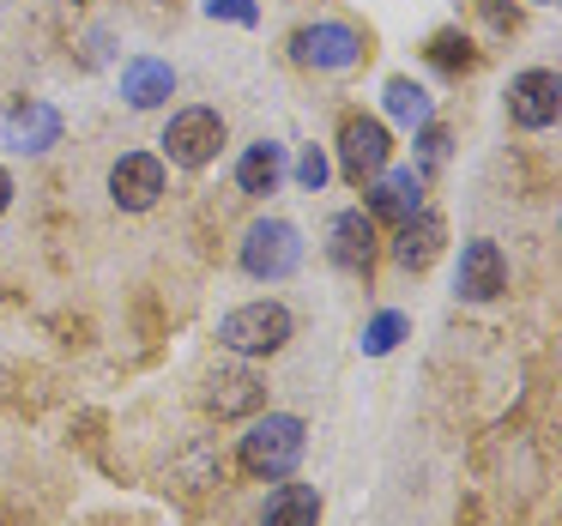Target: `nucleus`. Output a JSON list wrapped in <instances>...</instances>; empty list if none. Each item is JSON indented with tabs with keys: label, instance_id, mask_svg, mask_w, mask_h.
<instances>
[{
	"label": "nucleus",
	"instance_id": "18",
	"mask_svg": "<svg viewBox=\"0 0 562 526\" xmlns=\"http://www.w3.org/2000/svg\"><path fill=\"white\" fill-rule=\"evenodd\" d=\"M381 98H387V115L400 127H424V122H436V103H429V91L424 86H412V79H387V91H381Z\"/></svg>",
	"mask_w": 562,
	"mask_h": 526
},
{
	"label": "nucleus",
	"instance_id": "5",
	"mask_svg": "<svg viewBox=\"0 0 562 526\" xmlns=\"http://www.w3.org/2000/svg\"><path fill=\"white\" fill-rule=\"evenodd\" d=\"M164 158L182 164V170H206V164H218L224 152V115L206 110V103H188V110L170 115V127H164Z\"/></svg>",
	"mask_w": 562,
	"mask_h": 526
},
{
	"label": "nucleus",
	"instance_id": "15",
	"mask_svg": "<svg viewBox=\"0 0 562 526\" xmlns=\"http://www.w3.org/2000/svg\"><path fill=\"white\" fill-rule=\"evenodd\" d=\"M176 98V67L164 55H134L122 67V103L127 110H158V103Z\"/></svg>",
	"mask_w": 562,
	"mask_h": 526
},
{
	"label": "nucleus",
	"instance_id": "11",
	"mask_svg": "<svg viewBox=\"0 0 562 526\" xmlns=\"http://www.w3.org/2000/svg\"><path fill=\"white\" fill-rule=\"evenodd\" d=\"M424 206V170H412V164H387V170L375 176V182H363V212L375 224H400L412 219V212Z\"/></svg>",
	"mask_w": 562,
	"mask_h": 526
},
{
	"label": "nucleus",
	"instance_id": "7",
	"mask_svg": "<svg viewBox=\"0 0 562 526\" xmlns=\"http://www.w3.org/2000/svg\"><path fill=\"white\" fill-rule=\"evenodd\" d=\"M164 188H170V170H164L158 152H122L110 164V200L122 212H151L164 200Z\"/></svg>",
	"mask_w": 562,
	"mask_h": 526
},
{
	"label": "nucleus",
	"instance_id": "17",
	"mask_svg": "<svg viewBox=\"0 0 562 526\" xmlns=\"http://www.w3.org/2000/svg\"><path fill=\"white\" fill-rule=\"evenodd\" d=\"M260 526H321V490L279 478V490H272L267 508H260Z\"/></svg>",
	"mask_w": 562,
	"mask_h": 526
},
{
	"label": "nucleus",
	"instance_id": "26",
	"mask_svg": "<svg viewBox=\"0 0 562 526\" xmlns=\"http://www.w3.org/2000/svg\"><path fill=\"white\" fill-rule=\"evenodd\" d=\"M532 7H550V0H532Z\"/></svg>",
	"mask_w": 562,
	"mask_h": 526
},
{
	"label": "nucleus",
	"instance_id": "16",
	"mask_svg": "<svg viewBox=\"0 0 562 526\" xmlns=\"http://www.w3.org/2000/svg\"><path fill=\"white\" fill-rule=\"evenodd\" d=\"M279 182H284V146L279 139H255V146L236 158V188L267 200V194H279Z\"/></svg>",
	"mask_w": 562,
	"mask_h": 526
},
{
	"label": "nucleus",
	"instance_id": "8",
	"mask_svg": "<svg viewBox=\"0 0 562 526\" xmlns=\"http://www.w3.org/2000/svg\"><path fill=\"white\" fill-rule=\"evenodd\" d=\"M508 115H514V127H526V134L557 127V115H562V79L550 74V67H526V74H514L508 79Z\"/></svg>",
	"mask_w": 562,
	"mask_h": 526
},
{
	"label": "nucleus",
	"instance_id": "22",
	"mask_svg": "<svg viewBox=\"0 0 562 526\" xmlns=\"http://www.w3.org/2000/svg\"><path fill=\"white\" fill-rule=\"evenodd\" d=\"M417 158H424V170H436V164L448 158V134H441L436 122H424V127H417Z\"/></svg>",
	"mask_w": 562,
	"mask_h": 526
},
{
	"label": "nucleus",
	"instance_id": "13",
	"mask_svg": "<svg viewBox=\"0 0 562 526\" xmlns=\"http://www.w3.org/2000/svg\"><path fill=\"white\" fill-rule=\"evenodd\" d=\"M7 146L25 152V158H43L49 146H61V110L43 103V98H25L7 115Z\"/></svg>",
	"mask_w": 562,
	"mask_h": 526
},
{
	"label": "nucleus",
	"instance_id": "19",
	"mask_svg": "<svg viewBox=\"0 0 562 526\" xmlns=\"http://www.w3.org/2000/svg\"><path fill=\"white\" fill-rule=\"evenodd\" d=\"M429 61H436L441 74H472L477 49H472V37H465V31H436V37H429Z\"/></svg>",
	"mask_w": 562,
	"mask_h": 526
},
{
	"label": "nucleus",
	"instance_id": "20",
	"mask_svg": "<svg viewBox=\"0 0 562 526\" xmlns=\"http://www.w3.org/2000/svg\"><path fill=\"white\" fill-rule=\"evenodd\" d=\"M405 333H412V321H405L400 309H381V315L363 327V351H369V357H387L393 345L405 339Z\"/></svg>",
	"mask_w": 562,
	"mask_h": 526
},
{
	"label": "nucleus",
	"instance_id": "4",
	"mask_svg": "<svg viewBox=\"0 0 562 526\" xmlns=\"http://www.w3.org/2000/svg\"><path fill=\"white\" fill-rule=\"evenodd\" d=\"M363 55H369L363 31L345 25V19H315V25L291 31V61L315 67V74H351Z\"/></svg>",
	"mask_w": 562,
	"mask_h": 526
},
{
	"label": "nucleus",
	"instance_id": "14",
	"mask_svg": "<svg viewBox=\"0 0 562 526\" xmlns=\"http://www.w3.org/2000/svg\"><path fill=\"white\" fill-rule=\"evenodd\" d=\"M260 405H267V381L243 363L218 369V376L206 381V412H218V417H255Z\"/></svg>",
	"mask_w": 562,
	"mask_h": 526
},
{
	"label": "nucleus",
	"instance_id": "25",
	"mask_svg": "<svg viewBox=\"0 0 562 526\" xmlns=\"http://www.w3.org/2000/svg\"><path fill=\"white\" fill-rule=\"evenodd\" d=\"M7 206H13V176L0 170V212H7Z\"/></svg>",
	"mask_w": 562,
	"mask_h": 526
},
{
	"label": "nucleus",
	"instance_id": "2",
	"mask_svg": "<svg viewBox=\"0 0 562 526\" xmlns=\"http://www.w3.org/2000/svg\"><path fill=\"white\" fill-rule=\"evenodd\" d=\"M296 321L284 303H272V296H260V303H243L231 309V315L218 321V345L231 357H279L284 345H291Z\"/></svg>",
	"mask_w": 562,
	"mask_h": 526
},
{
	"label": "nucleus",
	"instance_id": "10",
	"mask_svg": "<svg viewBox=\"0 0 562 526\" xmlns=\"http://www.w3.org/2000/svg\"><path fill=\"white\" fill-rule=\"evenodd\" d=\"M441 243H448V224H441V212L417 206L412 219H400V224H393L387 255H393V267H400V272H424V267H436Z\"/></svg>",
	"mask_w": 562,
	"mask_h": 526
},
{
	"label": "nucleus",
	"instance_id": "23",
	"mask_svg": "<svg viewBox=\"0 0 562 526\" xmlns=\"http://www.w3.org/2000/svg\"><path fill=\"white\" fill-rule=\"evenodd\" d=\"M206 13L212 19H236V25H255V0H206Z\"/></svg>",
	"mask_w": 562,
	"mask_h": 526
},
{
	"label": "nucleus",
	"instance_id": "3",
	"mask_svg": "<svg viewBox=\"0 0 562 526\" xmlns=\"http://www.w3.org/2000/svg\"><path fill=\"white\" fill-rule=\"evenodd\" d=\"M236 267L260 284H279L303 267V231L291 219H255L243 231V248H236Z\"/></svg>",
	"mask_w": 562,
	"mask_h": 526
},
{
	"label": "nucleus",
	"instance_id": "21",
	"mask_svg": "<svg viewBox=\"0 0 562 526\" xmlns=\"http://www.w3.org/2000/svg\"><path fill=\"white\" fill-rule=\"evenodd\" d=\"M327 170H333V164H327V152H321V146H308L303 158H296V182H303L308 194H321V188H327Z\"/></svg>",
	"mask_w": 562,
	"mask_h": 526
},
{
	"label": "nucleus",
	"instance_id": "24",
	"mask_svg": "<svg viewBox=\"0 0 562 526\" xmlns=\"http://www.w3.org/2000/svg\"><path fill=\"white\" fill-rule=\"evenodd\" d=\"M477 13L490 19V31H496V37H508V31H514V7H508V0H477Z\"/></svg>",
	"mask_w": 562,
	"mask_h": 526
},
{
	"label": "nucleus",
	"instance_id": "1",
	"mask_svg": "<svg viewBox=\"0 0 562 526\" xmlns=\"http://www.w3.org/2000/svg\"><path fill=\"white\" fill-rule=\"evenodd\" d=\"M308 448V424L296 412H267L248 424L243 448H236V460H243L248 478H267V484H279V478L296 472V460H303Z\"/></svg>",
	"mask_w": 562,
	"mask_h": 526
},
{
	"label": "nucleus",
	"instance_id": "9",
	"mask_svg": "<svg viewBox=\"0 0 562 526\" xmlns=\"http://www.w3.org/2000/svg\"><path fill=\"white\" fill-rule=\"evenodd\" d=\"M375 255H381V231H375V219H369L363 206L339 212V219L327 224V260H333L339 272H357V279H369Z\"/></svg>",
	"mask_w": 562,
	"mask_h": 526
},
{
	"label": "nucleus",
	"instance_id": "12",
	"mask_svg": "<svg viewBox=\"0 0 562 526\" xmlns=\"http://www.w3.org/2000/svg\"><path fill=\"white\" fill-rule=\"evenodd\" d=\"M453 291H460L465 303H496V296L508 291V260H502V248L490 243V236H472V243L460 248V279H453Z\"/></svg>",
	"mask_w": 562,
	"mask_h": 526
},
{
	"label": "nucleus",
	"instance_id": "6",
	"mask_svg": "<svg viewBox=\"0 0 562 526\" xmlns=\"http://www.w3.org/2000/svg\"><path fill=\"white\" fill-rule=\"evenodd\" d=\"M393 164V134L387 122H375V115H345L339 122V170L345 182H375L381 170Z\"/></svg>",
	"mask_w": 562,
	"mask_h": 526
}]
</instances>
